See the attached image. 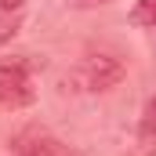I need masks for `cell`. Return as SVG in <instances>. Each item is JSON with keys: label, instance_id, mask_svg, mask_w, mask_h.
Here are the masks:
<instances>
[{"label": "cell", "instance_id": "6da1fadb", "mask_svg": "<svg viewBox=\"0 0 156 156\" xmlns=\"http://www.w3.org/2000/svg\"><path fill=\"white\" fill-rule=\"evenodd\" d=\"M123 76H127V66L116 55H87L66 73V87L80 94H98V91L116 87Z\"/></svg>", "mask_w": 156, "mask_h": 156}, {"label": "cell", "instance_id": "7a4b0ae2", "mask_svg": "<svg viewBox=\"0 0 156 156\" xmlns=\"http://www.w3.org/2000/svg\"><path fill=\"white\" fill-rule=\"evenodd\" d=\"M44 62L33 55H15L0 62V105L4 109H26L37 102V87H33V73Z\"/></svg>", "mask_w": 156, "mask_h": 156}, {"label": "cell", "instance_id": "277c9868", "mask_svg": "<svg viewBox=\"0 0 156 156\" xmlns=\"http://www.w3.org/2000/svg\"><path fill=\"white\" fill-rule=\"evenodd\" d=\"M131 22L134 26H156V0H134Z\"/></svg>", "mask_w": 156, "mask_h": 156}, {"label": "cell", "instance_id": "5b68a950", "mask_svg": "<svg viewBox=\"0 0 156 156\" xmlns=\"http://www.w3.org/2000/svg\"><path fill=\"white\" fill-rule=\"evenodd\" d=\"M18 26H22V15L18 11H0V47L11 44V37L18 33Z\"/></svg>", "mask_w": 156, "mask_h": 156}, {"label": "cell", "instance_id": "52a82bcc", "mask_svg": "<svg viewBox=\"0 0 156 156\" xmlns=\"http://www.w3.org/2000/svg\"><path fill=\"white\" fill-rule=\"evenodd\" d=\"M26 0H0V11H22Z\"/></svg>", "mask_w": 156, "mask_h": 156}, {"label": "cell", "instance_id": "3957f363", "mask_svg": "<svg viewBox=\"0 0 156 156\" xmlns=\"http://www.w3.org/2000/svg\"><path fill=\"white\" fill-rule=\"evenodd\" d=\"M15 156H73V153L47 131H26L15 142Z\"/></svg>", "mask_w": 156, "mask_h": 156}, {"label": "cell", "instance_id": "ba28073f", "mask_svg": "<svg viewBox=\"0 0 156 156\" xmlns=\"http://www.w3.org/2000/svg\"><path fill=\"white\" fill-rule=\"evenodd\" d=\"M69 4H73V7H80V11H83V7H98V4H109V0H69Z\"/></svg>", "mask_w": 156, "mask_h": 156}, {"label": "cell", "instance_id": "8992f818", "mask_svg": "<svg viewBox=\"0 0 156 156\" xmlns=\"http://www.w3.org/2000/svg\"><path fill=\"white\" fill-rule=\"evenodd\" d=\"M142 127H145V134H153L156 138V98L145 105V116H142Z\"/></svg>", "mask_w": 156, "mask_h": 156}]
</instances>
